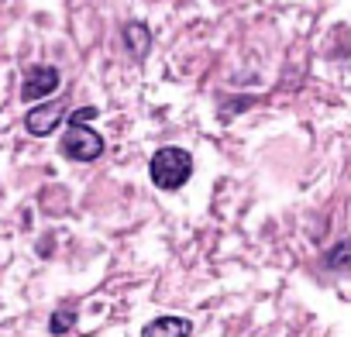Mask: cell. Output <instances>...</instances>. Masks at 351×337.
I'll return each mask as SVG.
<instances>
[{"label": "cell", "mask_w": 351, "mask_h": 337, "mask_svg": "<svg viewBox=\"0 0 351 337\" xmlns=\"http://www.w3.org/2000/svg\"><path fill=\"white\" fill-rule=\"evenodd\" d=\"M59 90V69L56 66H32L21 83V100H42Z\"/></svg>", "instance_id": "3"}, {"label": "cell", "mask_w": 351, "mask_h": 337, "mask_svg": "<svg viewBox=\"0 0 351 337\" xmlns=\"http://www.w3.org/2000/svg\"><path fill=\"white\" fill-rule=\"evenodd\" d=\"M190 334H193V323L183 316H155L141 330V337H190Z\"/></svg>", "instance_id": "5"}, {"label": "cell", "mask_w": 351, "mask_h": 337, "mask_svg": "<svg viewBox=\"0 0 351 337\" xmlns=\"http://www.w3.org/2000/svg\"><path fill=\"white\" fill-rule=\"evenodd\" d=\"M124 45H128V52H131L134 59H145L148 49H152V35H148V28H145L141 21H131V25L124 28Z\"/></svg>", "instance_id": "6"}, {"label": "cell", "mask_w": 351, "mask_h": 337, "mask_svg": "<svg viewBox=\"0 0 351 337\" xmlns=\"http://www.w3.org/2000/svg\"><path fill=\"white\" fill-rule=\"evenodd\" d=\"M324 262H327L334 272H344V269H348V241H337V245L324 255Z\"/></svg>", "instance_id": "8"}, {"label": "cell", "mask_w": 351, "mask_h": 337, "mask_svg": "<svg viewBox=\"0 0 351 337\" xmlns=\"http://www.w3.org/2000/svg\"><path fill=\"white\" fill-rule=\"evenodd\" d=\"M148 176L158 190H180L190 176H193V155L186 148H158L152 155V165H148Z\"/></svg>", "instance_id": "1"}, {"label": "cell", "mask_w": 351, "mask_h": 337, "mask_svg": "<svg viewBox=\"0 0 351 337\" xmlns=\"http://www.w3.org/2000/svg\"><path fill=\"white\" fill-rule=\"evenodd\" d=\"M76 323V310H69V306H62V310H56L52 313V320H49V330L59 337V334H66L69 327Z\"/></svg>", "instance_id": "7"}, {"label": "cell", "mask_w": 351, "mask_h": 337, "mask_svg": "<svg viewBox=\"0 0 351 337\" xmlns=\"http://www.w3.org/2000/svg\"><path fill=\"white\" fill-rule=\"evenodd\" d=\"M59 151H62L66 158H73V162H93V158L104 155V138H100L97 131H90L86 121L69 117V131L62 134Z\"/></svg>", "instance_id": "2"}, {"label": "cell", "mask_w": 351, "mask_h": 337, "mask_svg": "<svg viewBox=\"0 0 351 337\" xmlns=\"http://www.w3.org/2000/svg\"><path fill=\"white\" fill-rule=\"evenodd\" d=\"M62 114H66V103H62V100H56V103H38V107H32V110L25 114V127H28L35 138H42V134H49V131L59 127Z\"/></svg>", "instance_id": "4"}]
</instances>
